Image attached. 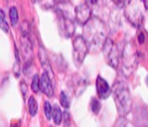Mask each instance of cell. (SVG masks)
I'll list each match as a JSON object with an SVG mask.
<instances>
[{
	"instance_id": "obj_8",
	"label": "cell",
	"mask_w": 148,
	"mask_h": 127,
	"mask_svg": "<svg viewBox=\"0 0 148 127\" xmlns=\"http://www.w3.org/2000/svg\"><path fill=\"white\" fill-rule=\"evenodd\" d=\"M75 16L80 24H86L91 18V8L87 2L78 5L75 8Z\"/></svg>"
},
{
	"instance_id": "obj_19",
	"label": "cell",
	"mask_w": 148,
	"mask_h": 127,
	"mask_svg": "<svg viewBox=\"0 0 148 127\" xmlns=\"http://www.w3.org/2000/svg\"><path fill=\"white\" fill-rule=\"evenodd\" d=\"M87 87V83L85 80L83 79H79L78 82H76V88H75V91H76L77 95H80L83 93V91L85 90V88Z\"/></svg>"
},
{
	"instance_id": "obj_16",
	"label": "cell",
	"mask_w": 148,
	"mask_h": 127,
	"mask_svg": "<svg viewBox=\"0 0 148 127\" xmlns=\"http://www.w3.org/2000/svg\"><path fill=\"white\" fill-rule=\"evenodd\" d=\"M9 17H10L11 24L15 26L16 24H17V22H18V18H19V16H18V10H17V8H16L15 6H12V7H10V9H9Z\"/></svg>"
},
{
	"instance_id": "obj_7",
	"label": "cell",
	"mask_w": 148,
	"mask_h": 127,
	"mask_svg": "<svg viewBox=\"0 0 148 127\" xmlns=\"http://www.w3.org/2000/svg\"><path fill=\"white\" fill-rule=\"evenodd\" d=\"M126 6H127V9L125 14H126L128 20L130 22H132L133 25L139 26L143 18V14L141 12V10L138 8V6L133 5L131 1H129Z\"/></svg>"
},
{
	"instance_id": "obj_23",
	"label": "cell",
	"mask_w": 148,
	"mask_h": 127,
	"mask_svg": "<svg viewBox=\"0 0 148 127\" xmlns=\"http://www.w3.org/2000/svg\"><path fill=\"white\" fill-rule=\"evenodd\" d=\"M31 89L34 93H38L39 91V76L38 75H34L31 81Z\"/></svg>"
},
{
	"instance_id": "obj_4",
	"label": "cell",
	"mask_w": 148,
	"mask_h": 127,
	"mask_svg": "<svg viewBox=\"0 0 148 127\" xmlns=\"http://www.w3.org/2000/svg\"><path fill=\"white\" fill-rule=\"evenodd\" d=\"M103 54L106 58V61L109 66H111L113 69H117L120 63L121 51H119L118 45L112 41L111 38L106 39L103 47H102Z\"/></svg>"
},
{
	"instance_id": "obj_2",
	"label": "cell",
	"mask_w": 148,
	"mask_h": 127,
	"mask_svg": "<svg viewBox=\"0 0 148 127\" xmlns=\"http://www.w3.org/2000/svg\"><path fill=\"white\" fill-rule=\"evenodd\" d=\"M115 100L117 111L120 117H125L131 112L133 107V101L129 88L124 82L118 81L114 84L113 89H111Z\"/></svg>"
},
{
	"instance_id": "obj_10",
	"label": "cell",
	"mask_w": 148,
	"mask_h": 127,
	"mask_svg": "<svg viewBox=\"0 0 148 127\" xmlns=\"http://www.w3.org/2000/svg\"><path fill=\"white\" fill-rule=\"evenodd\" d=\"M39 90L45 96H47V97H53V93H55L53 83H51V79L45 73H43L39 77Z\"/></svg>"
},
{
	"instance_id": "obj_24",
	"label": "cell",
	"mask_w": 148,
	"mask_h": 127,
	"mask_svg": "<svg viewBox=\"0 0 148 127\" xmlns=\"http://www.w3.org/2000/svg\"><path fill=\"white\" fill-rule=\"evenodd\" d=\"M19 88H20V91H21V94H22V97L25 99L26 95H27V91H28V88H27V85L24 81H21L20 82V85H19Z\"/></svg>"
},
{
	"instance_id": "obj_15",
	"label": "cell",
	"mask_w": 148,
	"mask_h": 127,
	"mask_svg": "<svg viewBox=\"0 0 148 127\" xmlns=\"http://www.w3.org/2000/svg\"><path fill=\"white\" fill-rule=\"evenodd\" d=\"M37 110H38L37 102L35 100V98L33 96H31V97H29V100H28V112H29L30 116L36 115Z\"/></svg>"
},
{
	"instance_id": "obj_9",
	"label": "cell",
	"mask_w": 148,
	"mask_h": 127,
	"mask_svg": "<svg viewBox=\"0 0 148 127\" xmlns=\"http://www.w3.org/2000/svg\"><path fill=\"white\" fill-rule=\"evenodd\" d=\"M96 89L100 99H107L112 92L108 82L101 76H98L96 79Z\"/></svg>"
},
{
	"instance_id": "obj_5",
	"label": "cell",
	"mask_w": 148,
	"mask_h": 127,
	"mask_svg": "<svg viewBox=\"0 0 148 127\" xmlns=\"http://www.w3.org/2000/svg\"><path fill=\"white\" fill-rule=\"evenodd\" d=\"M89 47L82 35H77L73 41V58L77 66L83 64L85 58L87 57Z\"/></svg>"
},
{
	"instance_id": "obj_20",
	"label": "cell",
	"mask_w": 148,
	"mask_h": 127,
	"mask_svg": "<svg viewBox=\"0 0 148 127\" xmlns=\"http://www.w3.org/2000/svg\"><path fill=\"white\" fill-rule=\"evenodd\" d=\"M60 102L62 104V106L66 109H68L70 107V99H69V96L66 94V92L62 91L60 94Z\"/></svg>"
},
{
	"instance_id": "obj_13",
	"label": "cell",
	"mask_w": 148,
	"mask_h": 127,
	"mask_svg": "<svg viewBox=\"0 0 148 127\" xmlns=\"http://www.w3.org/2000/svg\"><path fill=\"white\" fill-rule=\"evenodd\" d=\"M135 125L137 127H148V110L146 108L138 109L135 116Z\"/></svg>"
},
{
	"instance_id": "obj_1",
	"label": "cell",
	"mask_w": 148,
	"mask_h": 127,
	"mask_svg": "<svg viewBox=\"0 0 148 127\" xmlns=\"http://www.w3.org/2000/svg\"><path fill=\"white\" fill-rule=\"evenodd\" d=\"M108 30L105 22L98 17H92L84 25L83 38L88 45L89 49L97 51L103 47L107 39Z\"/></svg>"
},
{
	"instance_id": "obj_22",
	"label": "cell",
	"mask_w": 148,
	"mask_h": 127,
	"mask_svg": "<svg viewBox=\"0 0 148 127\" xmlns=\"http://www.w3.org/2000/svg\"><path fill=\"white\" fill-rule=\"evenodd\" d=\"M43 109H45V114L47 120L51 119V113H53V106L49 103V101H45V105H43Z\"/></svg>"
},
{
	"instance_id": "obj_21",
	"label": "cell",
	"mask_w": 148,
	"mask_h": 127,
	"mask_svg": "<svg viewBox=\"0 0 148 127\" xmlns=\"http://www.w3.org/2000/svg\"><path fill=\"white\" fill-rule=\"evenodd\" d=\"M101 103H100L99 100H97L96 98H93L91 101V109L93 111L94 114H98L101 110Z\"/></svg>"
},
{
	"instance_id": "obj_27",
	"label": "cell",
	"mask_w": 148,
	"mask_h": 127,
	"mask_svg": "<svg viewBox=\"0 0 148 127\" xmlns=\"http://www.w3.org/2000/svg\"><path fill=\"white\" fill-rule=\"evenodd\" d=\"M10 127H20V125H19V124H12Z\"/></svg>"
},
{
	"instance_id": "obj_14",
	"label": "cell",
	"mask_w": 148,
	"mask_h": 127,
	"mask_svg": "<svg viewBox=\"0 0 148 127\" xmlns=\"http://www.w3.org/2000/svg\"><path fill=\"white\" fill-rule=\"evenodd\" d=\"M51 118L53 119L56 124H60L62 119V112L60 110V108L58 105H55L53 107V113H51Z\"/></svg>"
},
{
	"instance_id": "obj_17",
	"label": "cell",
	"mask_w": 148,
	"mask_h": 127,
	"mask_svg": "<svg viewBox=\"0 0 148 127\" xmlns=\"http://www.w3.org/2000/svg\"><path fill=\"white\" fill-rule=\"evenodd\" d=\"M0 28L3 30L4 32H9V24L5 19V13L2 9H0Z\"/></svg>"
},
{
	"instance_id": "obj_11",
	"label": "cell",
	"mask_w": 148,
	"mask_h": 127,
	"mask_svg": "<svg viewBox=\"0 0 148 127\" xmlns=\"http://www.w3.org/2000/svg\"><path fill=\"white\" fill-rule=\"evenodd\" d=\"M21 49L25 59V64L32 63V45L28 34H21Z\"/></svg>"
},
{
	"instance_id": "obj_25",
	"label": "cell",
	"mask_w": 148,
	"mask_h": 127,
	"mask_svg": "<svg viewBox=\"0 0 148 127\" xmlns=\"http://www.w3.org/2000/svg\"><path fill=\"white\" fill-rule=\"evenodd\" d=\"M139 43H144V34H143V33H140V34H139Z\"/></svg>"
},
{
	"instance_id": "obj_12",
	"label": "cell",
	"mask_w": 148,
	"mask_h": 127,
	"mask_svg": "<svg viewBox=\"0 0 148 127\" xmlns=\"http://www.w3.org/2000/svg\"><path fill=\"white\" fill-rule=\"evenodd\" d=\"M38 57H39V61H40L41 66L43 67V70H45V74L49 75V77L51 79L53 73V69L51 67L49 64V56H47V51L45 49V47L42 45H39L38 49Z\"/></svg>"
},
{
	"instance_id": "obj_18",
	"label": "cell",
	"mask_w": 148,
	"mask_h": 127,
	"mask_svg": "<svg viewBox=\"0 0 148 127\" xmlns=\"http://www.w3.org/2000/svg\"><path fill=\"white\" fill-rule=\"evenodd\" d=\"M113 127H135V126L134 124H132L125 117H119Z\"/></svg>"
},
{
	"instance_id": "obj_26",
	"label": "cell",
	"mask_w": 148,
	"mask_h": 127,
	"mask_svg": "<svg viewBox=\"0 0 148 127\" xmlns=\"http://www.w3.org/2000/svg\"><path fill=\"white\" fill-rule=\"evenodd\" d=\"M143 5H144L145 9L148 10V1L147 0H144V1H143Z\"/></svg>"
},
{
	"instance_id": "obj_3",
	"label": "cell",
	"mask_w": 148,
	"mask_h": 127,
	"mask_svg": "<svg viewBox=\"0 0 148 127\" xmlns=\"http://www.w3.org/2000/svg\"><path fill=\"white\" fill-rule=\"evenodd\" d=\"M120 61L122 73L125 77H130L138 65V51L134 43L129 41L125 45L123 51L121 53Z\"/></svg>"
},
{
	"instance_id": "obj_6",
	"label": "cell",
	"mask_w": 148,
	"mask_h": 127,
	"mask_svg": "<svg viewBox=\"0 0 148 127\" xmlns=\"http://www.w3.org/2000/svg\"><path fill=\"white\" fill-rule=\"evenodd\" d=\"M58 13H59V24H60V30L62 34L66 37H71L74 35L75 32V23L73 18L66 13L64 10L58 9Z\"/></svg>"
}]
</instances>
